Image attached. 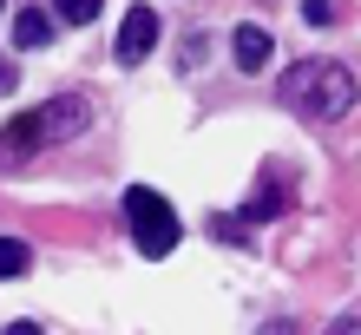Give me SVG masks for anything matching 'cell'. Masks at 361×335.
Returning a JSON list of instances; mask_svg holds the SVG:
<instances>
[{"mask_svg": "<svg viewBox=\"0 0 361 335\" xmlns=\"http://www.w3.org/2000/svg\"><path fill=\"white\" fill-rule=\"evenodd\" d=\"M39 125H47V145L73 138L79 125H86V106H79V99H53V106H39Z\"/></svg>", "mask_w": 361, "mask_h": 335, "instance_id": "5b68a950", "label": "cell"}, {"mask_svg": "<svg viewBox=\"0 0 361 335\" xmlns=\"http://www.w3.org/2000/svg\"><path fill=\"white\" fill-rule=\"evenodd\" d=\"M329 335H361V322H335V329H329Z\"/></svg>", "mask_w": 361, "mask_h": 335, "instance_id": "7c38bea8", "label": "cell"}, {"mask_svg": "<svg viewBox=\"0 0 361 335\" xmlns=\"http://www.w3.org/2000/svg\"><path fill=\"white\" fill-rule=\"evenodd\" d=\"M53 13L66 27H86V20H99V0H53Z\"/></svg>", "mask_w": 361, "mask_h": 335, "instance_id": "30bf717a", "label": "cell"}, {"mask_svg": "<svg viewBox=\"0 0 361 335\" xmlns=\"http://www.w3.org/2000/svg\"><path fill=\"white\" fill-rule=\"evenodd\" d=\"M27 263H33L27 243H20V237H0V276H27Z\"/></svg>", "mask_w": 361, "mask_h": 335, "instance_id": "9c48e42d", "label": "cell"}, {"mask_svg": "<svg viewBox=\"0 0 361 335\" xmlns=\"http://www.w3.org/2000/svg\"><path fill=\"white\" fill-rule=\"evenodd\" d=\"M152 47H158V13L152 7H132L125 27H118V66H138Z\"/></svg>", "mask_w": 361, "mask_h": 335, "instance_id": "277c9868", "label": "cell"}, {"mask_svg": "<svg viewBox=\"0 0 361 335\" xmlns=\"http://www.w3.org/2000/svg\"><path fill=\"white\" fill-rule=\"evenodd\" d=\"M7 335H39V329H33V322H13V329H7Z\"/></svg>", "mask_w": 361, "mask_h": 335, "instance_id": "5bb4252c", "label": "cell"}, {"mask_svg": "<svg viewBox=\"0 0 361 335\" xmlns=\"http://www.w3.org/2000/svg\"><path fill=\"white\" fill-rule=\"evenodd\" d=\"M39 145H47V125H39V112H20L13 125H0V164H27Z\"/></svg>", "mask_w": 361, "mask_h": 335, "instance_id": "3957f363", "label": "cell"}, {"mask_svg": "<svg viewBox=\"0 0 361 335\" xmlns=\"http://www.w3.org/2000/svg\"><path fill=\"white\" fill-rule=\"evenodd\" d=\"M269 53H276V39H269L263 27H237V66H243V73H263Z\"/></svg>", "mask_w": 361, "mask_h": 335, "instance_id": "8992f818", "label": "cell"}, {"mask_svg": "<svg viewBox=\"0 0 361 335\" xmlns=\"http://www.w3.org/2000/svg\"><path fill=\"white\" fill-rule=\"evenodd\" d=\"M125 224H132V243H138V257H171L178 250V211L164 204L152 184H132L125 191Z\"/></svg>", "mask_w": 361, "mask_h": 335, "instance_id": "7a4b0ae2", "label": "cell"}, {"mask_svg": "<svg viewBox=\"0 0 361 335\" xmlns=\"http://www.w3.org/2000/svg\"><path fill=\"white\" fill-rule=\"evenodd\" d=\"M283 99L302 118L335 125L342 112H355V73L335 66V59H295V66L283 73Z\"/></svg>", "mask_w": 361, "mask_h": 335, "instance_id": "6da1fadb", "label": "cell"}, {"mask_svg": "<svg viewBox=\"0 0 361 335\" xmlns=\"http://www.w3.org/2000/svg\"><path fill=\"white\" fill-rule=\"evenodd\" d=\"M302 20H309V27H329V20H335V0H302Z\"/></svg>", "mask_w": 361, "mask_h": 335, "instance_id": "8fae6325", "label": "cell"}, {"mask_svg": "<svg viewBox=\"0 0 361 335\" xmlns=\"http://www.w3.org/2000/svg\"><path fill=\"white\" fill-rule=\"evenodd\" d=\"M283 211H289V191H283V184H263V191L250 197L243 217H250V224H269V217H283Z\"/></svg>", "mask_w": 361, "mask_h": 335, "instance_id": "ba28073f", "label": "cell"}, {"mask_svg": "<svg viewBox=\"0 0 361 335\" xmlns=\"http://www.w3.org/2000/svg\"><path fill=\"white\" fill-rule=\"evenodd\" d=\"M0 7H7V0H0Z\"/></svg>", "mask_w": 361, "mask_h": 335, "instance_id": "2e32d148", "label": "cell"}, {"mask_svg": "<svg viewBox=\"0 0 361 335\" xmlns=\"http://www.w3.org/2000/svg\"><path fill=\"white\" fill-rule=\"evenodd\" d=\"M13 39H20V47H47V39H53V20L39 13V7H20V20H13Z\"/></svg>", "mask_w": 361, "mask_h": 335, "instance_id": "52a82bcc", "label": "cell"}, {"mask_svg": "<svg viewBox=\"0 0 361 335\" xmlns=\"http://www.w3.org/2000/svg\"><path fill=\"white\" fill-rule=\"evenodd\" d=\"M263 335H289V322H269V329H263Z\"/></svg>", "mask_w": 361, "mask_h": 335, "instance_id": "9a60e30c", "label": "cell"}, {"mask_svg": "<svg viewBox=\"0 0 361 335\" xmlns=\"http://www.w3.org/2000/svg\"><path fill=\"white\" fill-rule=\"evenodd\" d=\"M13 86V66H7V59H0V92H7Z\"/></svg>", "mask_w": 361, "mask_h": 335, "instance_id": "4fadbf2b", "label": "cell"}]
</instances>
